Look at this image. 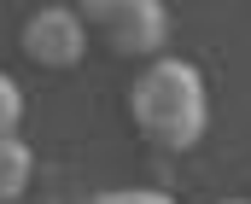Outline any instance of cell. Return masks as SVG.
I'll list each match as a JSON object with an SVG mask.
<instances>
[{"label": "cell", "instance_id": "cell-1", "mask_svg": "<svg viewBox=\"0 0 251 204\" xmlns=\"http://www.w3.org/2000/svg\"><path fill=\"white\" fill-rule=\"evenodd\" d=\"M128 111H134V123H140L146 140H158L170 152H187L210 129L204 76L187 59H152V65L134 76V88H128Z\"/></svg>", "mask_w": 251, "mask_h": 204}, {"label": "cell", "instance_id": "cell-2", "mask_svg": "<svg viewBox=\"0 0 251 204\" xmlns=\"http://www.w3.org/2000/svg\"><path fill=\"white\" fill-rule=\"evenodd\" d=\"M82 23H94L111 41V53H128V59H164L158 47L170 41V12L152 0H88Z\"/></svg>", "mask_w": 251, "mask_h": 204}, {"label": "cell", "instance_id": "cell-3", "mask_svg": "<svg viewBox=\"0 0 251 204\" xmlns=\"http://www.w3.org/2000/svg\"><path fill=\"white\" fill-rule=\"evenodd\" d=\"M24 53H29L35 65H47V70L82 65V53H88V23H82V12H70V6H41V12H29V23H24Z\"/></svg>", "mask_w": 251, "mask_h": 204}, {"label": "cell", "instance_id": "cell-4", "mask_svg": "<svg viewBox=\"0 0 251 204\" xmlns=\"http://www.w3.org/2000/svg\"><path fill=\"white\" fill-rule=\"evenodd\" d=\"M29 175H35V152H29L18 135H6V140H0V204H18V199H24Z\"/></svg>", "mask_w": 251, "mask_h": 204}, {"label": "cell", "instance_id": "cell-5", "mask_svg": "<svg viewBox=\"0 0 251 204\" xmlns=\"http://www.w3.org/2000/svg\"><path fill=\"white\" fill-rule=\"evenodd\" d=\"M18 123H24V93H18L12 76H0V140L18 135Z\"/></svg>", "mask_w": 251, "mask_h": 204}, {"label": "cell", "instance_id": "cell-6", "mask_svg": "<svg viewBox=\"0 0 251 204\" xmlns=\"http://www.w3.org/2000/svg\"><path fill=\"white\" fill-rule=\"evenodd\" d=\"M82 204H176L164 193H146V187H123V193H88Z\"/></svg>", "mask_w": 251, "mask_h": 204}, {"label": "cell", "instance_id": "cell-7", "mask_svg": "<svg viewBox=\"0 0 251 204\" xmlns=\"http://www.w3.org/2000/svg\"><path fill=\"white\" fill-rule=\"evenodd\" d=\"M222 204H251V199H222Z\"/></svg>", "mask_w": 251, "mask_h": 204}]
</instances>
